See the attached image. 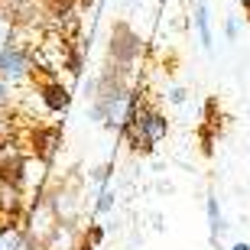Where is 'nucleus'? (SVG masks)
<instances>
[{
    "instance_id": "nucleus-11",
    "label": "nucleus",
    "mask_w": 250,
    "mask_h": 250,
    "mask_svg": "<svg viewBox=\"0 0 250 250\" xmlns=\"http://www.w3.org/2000/svg\"><path fill=\"white\" fill-rule=\"evenodd\" d=\"M237 36H241V20L228 17L224 20V39H228V42H237Z\"/></svg>"
},
{
    "instance_id": "nucleus-14",
    "label": "nucleus",
    "mask_w": 250,
    "mask_h": 250,
    "mask_svg": "<svg viewBox=\"0 0 250 250\" xmlns=\"http://www.w3.org/2000/svg\"><path fill=\"white\" fill-rule=\"evenodd\" d=\"M228 250H250V244H247V241H237V244H231Z\"/></svg>"
},
{
    "instance_id": "nucleus-16",
    "label": "nucleus",
    "mask_w": 250,
    "mask_h": 250,
    "mask_svg": "<svg viewBox=\"0 0 250 250\" xmlns=\"http://www.w3.org/2000/svg\"><path fill=\"white\" fill-rule=\"evenodd\" d=\"M124 7H127V10H130V7H137V0H124Z\"/></svg>"
},
{
    "instance_id": "nucleus-7",
    "label": "nucleus",
    "mask_w": 250,
    "mask_h": 250,
    "mask_svg": "<svg viewBox=\"0 0 250 250\" xmlns=\"http://www.w3.org/2000/svg\"><path fill=\"white\" fill-rule=\"evenodd\" d=\"M205 214H208V231H211V241H218L221 234H228L231 224L224 221L221 205H218V195H205Z\"/></svg>"
},
{
    "instance_id": "nucleus-4",
    "label": "nucleus",
    "mask_w": 250,
    "mask_h": 250,
    "mask_svg": "<svg viewBox=\"0 0 250 250\" xmlns=\"http://www.w3.org/2000/svg\"><path fill=\"white\" fill-rule=\"evenodd\" d=\"M39 94H42V104H46V111L52 114H65L68 111V101H72V94L65 88L59 78H46V82L39 84Z\"/></svg>"
},
{
    "instance_id": "nucleus-15",
    "label": "nucleus",
    "mask_w": 250,
    "mask_h": 250,
    "mask_svg": "<svg viewBox=\"0 0 250 250\" xmlns=\"http://www.w3.org/2000/svg\"><path fill=\"white\" fill-rule=\"evenodd\" d=\"M94 3H98V0H78V7H82V10H91Z\"/></svg>"
},
{
    "instance_id": "nucleus-17",
    "label": "nucleus",
    "mask_w": 250,
    "mask_h": 250,
    "mask_svg": "<svg viewBox=\"0 0 250 250\" xmlns=\"http://www.w3.org/2000/svg\"><path fill=\"white\" fill-rule=\"evenodd\" d=\"M3 224H7V218H3V211H0V228H3Z\"/></svg>"
},
{
    "instance_id": "nucleus-5",
    "label": "nucleus",
    "mask_w": 250,
    "mask_h": 250,
    "mask_svg": "<svg viewBox=\"0 0 250 250\" xmlns=\"http://www.w3.org/2000/svg\"><path fill=\"white\" fill-rule=\"evenodd\" d=\"M192 26H195V36H198L202 49H205V52H211V49H214V33H211V13H208V3H205V0L195 3Z\"/></svg>"
},
{
    "instance_id": "nucleus-2",
    "label": "nucleus",
    "mask_w": 250,
    "mask_h": 250,
    "mask_svg": "<svg viewBox=\"0 0 250 250\" xmlns=\"http://www.w3.org/2000/svg\"><path fill=\"white\" fill-rule=\"evenodd\" d=\"M29 75H33V52L23 49L20 42H7V46L0 49V78L17 88Z\"/></svg>"
},
{
    "instance_id": "nucleus-10",
    "label": "nucleus",
    "mask_w": 250,
    "mask_h": 250,
    "mask_svg": "<svg viewBox=\"0 0 250 250\" xmlns=\"http://www.w3.org/2000/svg\"><path fill=\"white\" fill-rule=\"evenodd\" d=\"M166 101L172 104V107H182V104H188V88L186 84H172L166 91Z\"/></svg>"
},
{
    "instance_id": "nucleus-1",
    "label": "nucleus",
    "mask_w": 250,
    "mask_h": 250,
    "mask_svg": "<svg viewBox=\"0 0 250 250\" xmlns=\"http://www.w3.org/2000/svg\"><path fill=\"white\" fill-rule=\"evenodd\" d=\"M121 133L130 140V146H133V149L149 153V149H156L159 143L169 137V121H166V114H163V111L149 107V104H140L137 114H133V121H130Z\"/></svg>"
},
{
    "instance_id": "nucleus-9",
    "label": "nucleus",
    "mask_w": 250,
    "mask_h": 250,
    "mask_svg": "<svg viewBox=\"0 0 250 250\" xmlns=\"http://www.w3.org/2000/svg\"><path fill=\"white\" fill-rule=\"evenodd\" d=\"M114 205H117V192H114L111 186L101 188V192H98V198H94V214H98V218H101V214H111Z\"/></svg>"
},
{
    "instance_id": "nucleus-6",
    "label": "nucleus",
    "mask_w": 250,
    "mask_h": 250,
    "mask_svg": "<svg viewBox=\"0 0 250 250\" xmlns=\"http://www.w3.org/2000/svg\"><path fill=\"white\" fill-rule=\"evenodd\" d=\"M0 250H33V244H29L26 231H23L20 224L7 221L0 228Z\"/></svg>"
},
{
    "instance_id": "nucleus-12",
    "label": "nucleus",
    "mask_w": 250,
    "mask_h": 250,
    "mask_svg": "<svg viewBox=\"0 0 250 250\" xmlns=\"http://www.w3.org/2000/svg\"><path fill=\"white\" fill-rule=\"evenodd\" d=\"M101 241H104V228H101V224H91V231H88V244L98 247Z\"/></svg>"
},
{
    "instance_id": "nucleus-18",
    "label": "nucleus",
    "mask_w": 250,
    "mask_h": 250,
    "mask_svg": "<svg viewBox=\"0 0 250 250\" xmlns=\"http://www.w3.org/2000/svg\"><path fill=\"white\" fill-rule=\"evenodd\" d=\"M237 3H247V0H237Z\"/></svg>"
},
{
    "instance_id": "nucleus-8",
    "label": "nucleus",
    "mask_w": 250,
    "mask_h": 250,
    "mask_svg": "<svg viewBox=\"0 0 250 250\" xmlns=\"http://www.w3.org/2000/svg\"><path fill=\"white\" fill-rule=\"evenodd\" d=\"M17 127H20V121H17V114H13V107L0 104V146L17 140Z\"/></svg>"
},
{
    "instance_id": "nucleus-13",
    "label": "nucleus",
    "mask_w": 250,
    "mask_h": 250,
    "mask_svg": "<svg viewBox=\"0 0 250 250\" xmlns=\"http://www.w3.org/2000/svg\"><path fill=\"white\" fill-rule=\"evenodd\" d=\"M156 192H163V195H172V186H169V182H159V186H156Z\"/></svg>"
},
{
    "instance_id": "nucleus-3",
    "label": "nucleus",
    "mask_w": 250,
    "mask_h": 250,
    "mask_svg": "<svg viewBox=\"0 0 250 250\" xmlns=\"http://www.w3.org/2000/svg\"><path fill=\"white\" fill-rule=\"evenodd\" d=\"M137 56H140V39L133 36L127 26H117V33H114V42H111V59H114L117 65H130Z\"/></svg>"
}]
</instances>
